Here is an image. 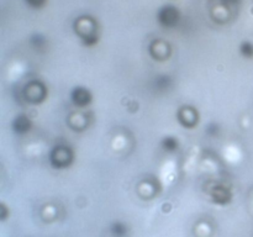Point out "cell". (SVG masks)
<instances>
[{
  "label": "cell",
  "mask_w": 253,
  "mask_h": 237,
  "mask_svg": "<svg viewBox=\"0 0 253 237\" xmlns=\"http://www.w3.org/2000/svg\"><path fill=\"white\" fill-rule=\"evenodd\" d=\"M177 120L184 128H194L199 122L198 109L190 105H183L177 111Z\"/></svg>",
  "instance_id": "5b68a950"
},
{
  "label": "cell",
  "mask_w": 253,
  "mask_h": 237,
  "mask_svg": "<svg viewBox=\"0 0 253 237\" xmlns=\"http://www.w3.org/2000/svg\"><path fill=\"white\" fill-rule=\"evenodd\" d=\"M161 147H162L163 151L168 153L175 152L179 148V141H178L175 136H165L161 140Z\"/></svg>",
  "instance_id": "8fae6325"
},
{
  "label": "cell",
  "mask_w": 253,
  "mask_h": 237,
  "mask_svg": "<svg viewBox=\"0 0 253 237\" xmlns=\"http://www.w3.org/2000/svg\"><path fill=\"white\" fill-rule=\"evenodd\" d=\"M11 130L16 135H26L32 128V120L26 114H19L11 121Z\"/></svg>",
  "instance_id": "52a82bcc"
},
{
  "label": "cell",
  "mask_w": 253,
  "mask_h": 237,
  "mask_svg": "<svg viewBox=\"0 0 253 237\" xmlns=\"http://www.w3.org/2000/svg\"><path fill=\"white\" fill-rule=\"evenodd\" d=\"M239 52L244 58H253V43L251 41H242L239 46Z\"/></svg>",
  "instance_id": "5bb4252c"
},
{
  "label": "cell",
  "mask_w": 253,
  "mask_h": 237,
  "mask_svg": "<svg viewBox=\"0 0 253 237\" xmlns=\"http://www.w3.org/2000/svg\"><path fill=\"white\" fill-rule=\"evenodd\" d=\"M173 85V79L172 77L168 76V74H160V76L155 77L152 81V86L155 90L157 91H166L169 90Z\"/></svg>",
  "instance_id": "30bf717a"
},
{
  "label": "cell",
  "mask_w": 253,
  "mask_h": 237,
  "mask_svg": "<svg viewBox=\"0 0 253 237\" xmlns=\"http://www.w3.org/2000/svg\"><path fill=\"white\" fill-rule=\"evenodd\" d=\"M25 2L27 4V6L32 7V9H41L44 6L47 0H25Z\"/></svg>",
  "instance_id": "2e32d148"
},
{
  "label": "cell",
  "mask_w": 253,
  "mask_h": 237,
  "mask_svg": "<svg viewBox=\"0 0 253 237\" xmlns=\"http://www.w3.org/2000/svg\"><path fill=\"white\" fill-rule=\"evenodd\" d=\"M220 4L225 7H234L241 2V0H219Z\"/></svg>",
  "instance_id": "e0dca14e"
},
{
  "label": "cell",
  "mask_w": 253,
  "mask_h": 237,
  "mask_svg": "<svg viewBox=\"0 0 253 237\" xmlns=\"http://www.w3.org/2000/svg\"><path fill=\"white\" fill-rule=\"evenodd\" d=\"M24 95L29 103L40 104L46 99L47 88L42 81L32 80L26 84L24 89Z\"/></svg>",
  "instance_id": "277c9868"
},
{
  "label": "cell",
  "mask_w": 253,
  "mask_h": 237,
  "mask_svg": "<svg viewBox=\"0 0 253 237\" xmlns=\"http://www.w3.org/2000/svg\"><path fill=\"white\" fill-rule=\"evenodd\" d=\"M211 198L216 204H226L231 199V193L224 185H215L211 190Z\"/></svg>",
  "instance_id": "9c48e42d"
},
{
  "label": "cell",
  "mask_w": 253,
  "mask_h": 237,
  "mask_svg": "<svg viewBox=\"0 0 253 237\" xmlns=\"http://www.w3.org/2000/svg\"><path fill=\"white\" fill-rule=\"evenodd\" d=\"M170 46L162 40H156L150 44V54L156 61H166L170 56Z\"/></svg>",
  "instance_id": "ba28073f"
},
{
  "label": "cell",
  "mask_w": 253,
  "mask_h": 237,
  "mask_svg": "<svg viewBox=\"0 0 253 237\" xmlns=\"http://www.w3.org/2000/svg\"><path fill=\"white\" fill-rule=\"evenodd\" d=\"M74 151L72 147L67 145H57L49 151L48 153V160L49 164L54 168V169H66L69 168L74 162Z\"/></svg>",
  "instance_id": "7a4b0ae2"
},
{
  "label": "cell",
  "mask_w": 253,
  "mask_h": 237,
  "mask_svg": "<svg viewBox=\"0 0 253 237\" xmlns=\"http://www.w3.org/2000/svg\"><path fill=\"white\" fill-rule=\"evenodd\" d=\"M157 22L166 29H174L182 19V12L175 5L166 4L157 10L156 14Z\"/></svg>",
  "instance_id": "3957f363"
},
{
  "label": "cell",
  "mask_w": 253,
  "mask_h": 237,
  "mask_svg": "<svg viewBox=\"0 0 253 237\" xmlns=\"http://www.w3.org/2000/svg\"><path fill=\"white\" fill-rule=\"evenodd\" d=\"M110 232L113 236L115 237H125L127 235L128 229H127V225L124 224L121 221H115L110 225Z\"/></svg>",
  "instance_id": "4fadbf2b"
},
{
  "label": "cell",
  "mask_w": 253,
  "mask_h": 237,
  "mask_svg": "<svg viewBox=\"0 0 253 237\" xmlns=\"http://www.w3.org/2000/svg\"><path fill=\"white\" fill-rule=\"evenodd\" d=\"M29 42L30 46L34 49H36V51H42V49L46 48L47 46V39L42 34H39V32L32 34L31 36H30Z\"/></svg>",
  "instance_id": "7c38bea8"
},
{
  "label": "cell",
  "mask_w": 253,
  "mask_h": 237,
  "mask_svg": "<svg viewBox=\"0 0 253 237\" xmlns=\"http://www.w3.org/2000/svg\"><path fill=\"white\" fill-rule=\"evenodd\" d=\"M205 132H207V135L210 136V137H216L220 133V126L217 125L216 122L208 123L207 128H205Z\"/></svg>",
  "instance_id": "9a60e30c"
},
{
  "label": "cell",
  "mask_w": 253,
  "mask_h": 237,
  "mask_svg": "<svg viewBox=\"0 0 253 237\" xmlns=\"http://www.w3.org/2000/svg\"><path fill=\"white\" fill-rule=\"evenodd\" d=\"M98 22L89 15L77 17L74 21V32L81 39L82 43L86 47L95 46L99 42Z\"/></svg>",
  "instance_id": "6da1fadb"
},
{
  "label": "cell",
  "mask_w": 253,
  "mask_h": 237,
  "mask_svg": "<svg viewBox=\"0 0 253 237\" xmlns=\"http://www.w3.org/2000/svg\"><path fill=\"white\" fill-rule=\"evenodd\" d=\"M69 100L74 106L79 109L88 108L93 101V94L85 86H74L69 93Z\"/></svg>",
  "instance_id": "8992f818"
}]
</instances>
